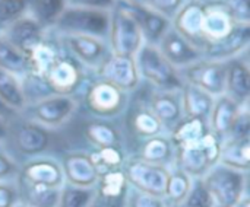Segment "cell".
I'll use <instances>...</instances> for the list:
<instances>
[{"label":"cell","mask_w":250,"mask_h":207,"mask_svg":"<svg viewBox=\"0 0 250 207\" xmlns=\"http://www.w3.org/2000/svg\"><path fill=\"white\" fill-rule=\"evenodd\" d=\"M130 4L136 15V19L139 22L145 44L158 45L163 35L171 26L170 19L164 18L163 15H160L151 9H146L145 6H142L139 3H130Z\"/></svg>","instance_id":"83f0119b"},{"label":"cell","mask_w":250,"mask_h":207,"mask_svg":"<svg viewBox=\"0 0 250 207\" xmlns=\"http://www.w3.org/2000/svg\"><path fill=\"white\" fill-rule=\"evenodd\" d=\"M129 188L123 169L108 171L100 175L95 186V196L104 200H126Z\"/></svg>","instance_id":"1f68e13d"},{"label":"cell","mask_w":250,"mask_h":207,"mask_svg":"<svg viewBox=\"0 0 250 207\" xmlns=\"http://www.w3.org/2000/svg\"><path fill=\"white\" fill-rule=\"evenodd\" d=\"M116 1H125V3H135L136 0H116Z\"/></svg>","instance_id":"681fc988"},{"label":"cell","mask_w":250,"mask_h":207,"mask_svg":"<svg viewBox=\"0 0 250 207\" xmlns=\"http://www.w3.org/2000/svg\"><path fill=\"white\" fill-rule=\"evenodd\" d=\"M226 91L224 94L230 96L240 105L249 104L250 96V69L248 60L242 56L226 61Z\"/></svg>","instance_id":"ffe728a7"},{"label":"cell","mask_w":250,"mask_h":207,"mask_svg":"<svg viewBox=\"0 0 250 207\" xmlns=\"http://www.w3.org/2000/svg\"><path fill=\"white\" fill-rule=\"evenodd\" d=\"M26 13V0H0V34Z\"/></svg>","instance_id":"f35d334b"},{"label":"cell","mask_w":250,"mask_h":207,"mask_svg":"<svg viewBox=\"0 0 250 207\" xmlns=\"http://www.w3.org/2000/svg\"><path fill=\"white\" fill-rule=\"evenodd\" d=\"M146 101L166 132H170L183 118L179 91H154Z\"/></svg>","instance_id":"d6986e66"},{"label":"cell","mask_w":250,"mask_h":207,"mask_svg":"<svg viewBox=\"0 0 250 207\" xmlns=\"http://www.w3.org/2000/svg\"><path fill=\"white\" fill-rule=\"evenodd\" d=\"M92 164L95 165L97 171L101 174L108 171L122 169L127 155L125 151V146H116V148H101V149H92L88 152Z\"/></svg>","instance_id":"d590c367"},{"label":"cell","mask_w":250,"mask_h":207,"mask_svg":"<svg viewBox=\"0 0 250 207\" xmlns=\"http://www.w3.org/2000/svg\"><path fill=\"white\" fill-rule=\"evenodd\" d=\"M242 105L233 101L230 96L226 94L215 96L214 98V105L211 110V114L208 117V127L209 132L217 136L221 142L227 139L239 113H240Z\"/></svg>","instance_id":"44dd1931"},{"label":"cell","mask_w":250,"mask_h":207,"mask_svg":"<svg viewBox=\"0 0 250 207\" xmlns=\"http://www.w3.org/2000/svg\"><path fill=\"white\" fill-rule=\"evenodd\" d=\"M82 134L92 149L123 146V134L120 129L111 121L104 118H92L83 123Z\"/></svg>","instance_id":"cb8c5ba5"},{"label":"cell","mask_w":250,"mask_h":207,"mask_svg":"<svg viewBox=\"0 0 250 207\" xmlns=\"http://www.w3.org/2000/svg\"><path fill=\"white\" fill-rule=\"evenodd\" d=\"M237 25L250 26L249 0H221Z\"/></svg>","instance_id":"b9f144b4"},{"label":"cell","mask_w":250,"mask_h":207,"mask_svg":"<svg viewBox=\"0 0 250 207\" xmlns=\"http://www.w3.org/2000/svg\"><path fill=\"white\" fill-rule=\"evenodd\" d=\"M122 169L130 188L160 197L164 196L170 172L168 167L149 164L136 156H130L126 159Z\"/></svg>","instance_id":"8fae6325"},{"label":"cell","mask_w":250,"mask_h":207,"mask_svg":"<svg viewBox=\"0 0 250 207\" xmlns=\"http://www.w3.org/2000/svg\"><path fill=\"white\" fill-rule=\"evenodd\" d=\"M41 77L51 94L73 96L83 83L85 67L63 47L62 53L47 66Z\"/></svg>","instance_id":"9c48e42d"},{"label":"cell","mask_w":250,"mask_h":207,"mask_svg":"<svg viewBox=\"0 0 250 207\" xmlns=\"http://www.w3.org/2000/svg\"><path fill=\"white\" fill-rule=\"evenodd\" d=\"M157 47L170 61V64L174 66L177 70L204 58L202 53L195 48L188 39H185L173 26L167 29Z\"/></svg>","instance_id":"e0dca14e"},{"label":"cell","mask_w":250,"mask_h":207,"mask_svg":"<svg viewBox=\"0 0 250 207\" xmlns=\"http://www.w3.org/2000/svg\"><path fill=\"white\" fill-rule=\"evenodd\" d=\"M66 6V0H26V15L44 31H48L54 26Z\"/></svg>","instance_id":"4dcf8cb0"},{"label":"cell","mask_w":250,"mask_h":207,"mask_svg":"<svg viewBox=\"0 0 250 207\" xmlns=\"http://www.w3.org/2000/svg\"><path fill=\"white\" fill-rule=\"evenodd\" d=\"M237 23L229 13L221 0H201V20L196 48L202 53L226 37H229Z\"/></svg>","instance_id":"8992f818"},{"label":"cell","mask_w":250,"mask_h":207,"mask_svg":"<svg viewBox=\"0 0 250 207\" xmlns=\"http://www.w3.org/2000/svg\"><path fill=\"white\" fill-rule=\"evenodd\" d=\"M127 94L107 80L97 77L92 80L82 95L83 108L94 118L113 120L122 115L127 108Z\"/></svg>","instance_id":"5b68a950"},{"label":"cell","mask_w":250,"mask_h":207,"mask_svg":"<svg viewBox=\"0 0 250 207\" xmlns=\"http://www.w3.org/2000/svg\"><path fill=\"white\" fill-rule=\"evenodd\" d=\"M179 96H180L183 117L201 118L208 121V117L214 105V96L189 83L182 85L179 91Z\"/></svg>","instance_id":"d4e9b609"},{"label":"cell","mask_w":250,"mask_h":207,"mask_svg":"<svg viewBox=\"0 0 250 207\" xmlns=\"http://www.w3.org/2000/svg\"><path fill=\"white\" fill-rule=\"evenodd\" d=\"M78 110V99L66 95H47L32 104H28L22 111V117L54 130L66 124Z\"/></svg>","instance_id":"30bf717a"},{"label":"cell","mask_w":250,"mask_h":207,"mask_svg":"<svg viewBox=\"0 0 250 207\" xmlns=\"http://www.w3.org/2000/svg\"><path fill=\"white\" fill-rule=\"evenodd\" d=\"M218 164L230 169L249 174L250 169V137L226 139L221 142Z\"/></svg>","instance_id":"4316f807"},{"label":"cell","mask_w":250,"mask_h":207,"mask_svg":"<svg viewBox=\"0 0 250 207\" xmlns=\"http://www.w3.org/2000/svg\"><path fill=\"white\" fill-rule=\"evenodd\" d=\"M192 178L176 167H170L168 180L164 190V202L167 207H177L188 196L192 187Z\"/></svg>","instance_id":"e575fe53"},{"label":"cell","mask_w":250,"mask_h":207,"mask_svg":"<svg viewBox=\"0 0 250 207\" xmlns=\"http://www.w3.org/2000/svg\"><path fill=\"white\" fill-rule=\"evenodd\" d=\"M126 207H167V205L160 196L129 188L126 196Z\"/></svg>","instance_id":"60d3db41"},{"label":"cell","mask_w":250,"mask_h":207,"mask_svg":"<svg viewBox=\"0 0 250 207\" xmlns=\"http://www.w3.org/2000/svg\"><path fill=\"white\" fill-rule=\"evenodd\" d=\"M0 69L22 79L29 73V60L3 34H0Z\"/></svg>","instance_id":"d6a6232c"},{"label":"cell","mask_w":250,"mask_h":207,"mask_svg":"<svg viewBox=\"0 0 250 207\" xmlns=\"http://www.w3.org/2000/svg\"><path fill=\"white\" fill-rule=\"evenodd\" d=\"M60 165L64 175V184L79 188H95L100 172L86 152H67L62 156Z\"/></svg>","instance_id":"2e32d148"},{"label":"cell","mask_w":250,"mask_h":207,"mask_svg":"<svg viewBox=\"0 0 250 207\" xmlns=\"http://www.w3.org/2000/svg\"><path fill=\"white\" fill-rule=\"evenodd\" d=\"M214 207H230V206H221V205H214Z\"/></svg>","instance_id":"f907efd6"},{"label":"cell","mask_w":250,"mask_h":207,"mask_svg":"<svg viewBox=\"0 0 250 207\" xmlns=\"http://www.w3.org/2000/svg\"><path fill=\"white\" fill-rule=\"evenodd\" d=\"M9 121L6 118L0 117V143H4L7 140V134H9Z\"/></svg>","instance_id":"7dc6e473"},{"label":"cell","mask_w":250,"mask_h":207,"mask_svg":"<svg viewBox=\"0 0 250 207\" xmlns=\"http://www.w3.org/2000/svg\"><path fill=\"white\" fill-rule=\"evenodd\" d=\"M214 200L201 178L192 181V187L185 200L177 207H214Z\"/></svg>","instance_id":"74e56055"},{"label":"cell","mask_w":250,"mask_h":207,"mask_svg":"<svg viewBox=\"0 0 250 207\" xmlns=\"http://www.w3.org/2000/svg\"><path fill=\"white\" fill-rule=\"evenodd\" d=\"M19 203L29 207H57L62 188H50L29 184L16 178Z\"/></svg>","instance_id":"f546056e"},{"label":"cell","mask_w":250,"mask_h":207,"mask_svg":"<svg viewBox=\"0 0 250 207\" xmlns=\"http://www.w3.org/2000/svg\"><path fill=\"white\" fill-rule=\"evenodd\" d=\"M174 153H176V149L170 137L163 133V134L139 142L138 153L135 156L145 162L170 168L173 167V162H174Z\"/></svg>","instance_id":"484cf974"},{"label":"cell","mask_w":250,"mask_h":207,"mask_svg":"<svg viewBox=\"0 0 250 207\" xmlns=\"http://www.w3.org/2000/svg\"><path fill=\"white\" fill-rule=\"evenodd\" d=\"M16 178L29 184L50 188H62L64 186V175L60 161L45 155L35 156L19 164V172Z\"/></svg>","instance_id":"5bb4252c"},{"label":"cell","mask_w":250,"mask_h":207,"mask_svg":"<svg viewBox=\"0 0 250 207\" xmlns=\"http://www.w3.org/2000/svg\"><path fill=\"white\" fill-rule=\"evenodd\" d=\"M19 51L29 56L31 51L45 38L47 31H44L29 15H23L9 25L1 32Z\"/></svg>","instance_id":"ac0fdd59"},{"label":"cell","mask_w":250,"mask_h":207,"mask_svg":"<svg viewBox=\"0 0 250 207\" xmlns=\"http://www.w3.org/2000/svg\"><path fill=\"white\" fill-rule=\"evenodd\" d=\"M108 28L110 10L66 6L51 29L60 35H89L105 39Z\"/></svg>","instance_id":"277c9868"},{"label":"cell","mask_w":250,"mask_h":207,"mask_svg":"<svg viewBox=\"0 0 250 207\" xmlns=\"http://www.w3.org/2000/svg\"><path fill=\"white\" fill-rule=\"evenodd\" d=\"M59 39L67 53L88 69L97 70L110 53L108 45L101 38L89 35H60Z\"/></svg>","instance_id":"9a60e30c"},{"label":"cell","mask_w":250,"mask_h":207,"mask_svg":"<svg viewBox=\"0 0 250 207\" xmlns=\"http://www.w3.org/2000/svg\"><path fill=\"white\" fill-rule=\"evenodd\" d=\"M126 126L132 137L135 136L139 142L163 134L166 132L146 102H135V105L127 113Z\"/></svg>","instance_id":"7402d4cb"},{"label":"cell","mask_w":250,"mask_h":207,"mask_svg":"<svg viewBox=\"0 0 250 207\" xmlns=\"http://www.w3.org/2000/svg\"><path fill=\"white\" fill-rule=\"evenodd\" d=\"M208 133H209V127L207 120L183 117L168 132V137L174 149H182L201 142Z\"/></svg>","instance_id":"f1b7e54d"},{"label":"cell","mask_w":250,"mask_h":207,"mask_svg":"<svg viewBox=\"0 0 250 207\" xmlns=\"http://www.w3.org/2000/svg\"><path fill=\"white\" fill-rule=\"evenodd\" d=\"M16 207H29V206H25V205H21V203H19Z\"/></svg>","instance_id":"816d5d0a"},{"label":"cell","mask_w":250,"mask_h":207,"mask_svg":"<svg viewBox=\"0 0 250 207\" xmlns=\"http://www.w3.org/2000/svg\"><path fill=\"white\" fill-rule=\"evenodd\" d=\"M226 61L201 58L179 70L183 83L193 85L211 96H220L226 91Z\"/></svg>","instance_id":"7c38bea8"},{"label":"cell","mask_w":250,"mask_h":207,"mask_svg":"<svg viewBox=\"0 0 250 207\" xmlns=\"http://www.w3.org/2000/svg\"><path fill=\"white\" fill-rule=\"evenodd\" d=\"M107 41L110 53L129 57H135L145 44L139 22L130 3L116 1L114 7L110 10Z\"/></svg>","instance_id":"6da1fadb"},{"label":"cell","mask_w":250,"mask_h":207,"mask_svg":"<svg viewBox=\"0 0 250 207\" xmlns=\"http://www.w3.org/2000/svg\"><path fill=\"white\" fill-rule=\"evenodd\" d=\"M19 205V193L16 180L0 181V207H16Z\"/></svg>","instance_id":"ee69618b"},{"label":"cell","mask_w":250,"mask_h":207,"mask_svg":"<svg viewBox=\"0 0 250 207\" xmlns=\"http://www.w3.org/2000/svg\"><path fill=\"white\" fill-rule=\"evenodd\" d=\"M135 3L142 4L146 9H151L167 19H173L183 6L185 0H136Z\"/></svg>","instance_id":"ab89813d"},{"label":"cell","mask_w":250,"mask_h":207,"mask_svg":"<svg viewBox=\"0 0 250 207\" xmlns=\"http://www.w3.org/2000/svg\"><path fill=\"white\" fill-rule=\"evenodd\" d=\"M88 207H126V200H104L95 196Z\"/></svg>","instance_id":"bcb514c9"},{"label":"cell","mask_w":250,"mask_h":207,"mask_svg":"<svg viewBox=\"0 0 250 207\" xmlns=\"http://www.w3.org/2000/svg\"><path fill=\"white\" fill-rule=\"evenodd\" d=\"M6 143L10 145L16 155L31 159L44 155L53 146V130L16 115L9 121Z\"/></svg>","instance_id":"3957f363"},{"label":"cell","mask_w":250,"mask_h":207,"mask_svg":"<svg viewBox=\"0 0 250 207\" xmlns=\"http://www.w3.org/2000/svg\"><path fill=\"white\" fill-rule=\"evenodd\" d=\"M141 79L155 91H180L183 80L179 70L170 64L157 45L144 44L135 56Z\"/></svg>","instance_id":"7a4b0ae2"},{"label":"cell","mask_w":250,"mask_h":207,"mask_svg":"<svg viewBox=\"0 0 250 207\" xmlns=\"http://www.w3.org/2000/svg\"><path fill=\"white\" fill-rule=\"evenodd\" d=\"M250 26L237 25L236 29L226 37L218 44L207 48L204 51V58L217 60V61H229L231 58L240 57L249 47Z\"/></svg>","instance_id":"603a6c76"},{"label":"cell","mask_w":250,"mask_h":207,"mask_svg":"<svg viewBox=\"0 0 250 207\" xmlns=\"http://www.w3.org/2000/svg\"><path fill=\"white\" fill-rule=\"evenodd\" d=\"M95 72L97 77L110 82L126 94L136 91L141 85V76L135 57L108 53Z\"/></svg>","instance_id":"4fadbf2b"},{"label":"cell","mask_w":250,"mask_h":207,"mask_svg":"<svg viewBox=\"0 0 250 207\" xmlns=\"http://www.w3.org/2000/svg\"><path fill=\"white\" fill-rule=\"evenodd\" d=\"M0 101L18 114L26 107L21 79L0 69Z\"/></svg>","instance_id":"836d02e7"},{"label":"cell","mask_w":250,"mask_h":207,"mask_svg":"<svg viewBox=\"0 0 250 207\" xmlns=\"http://www.w3.org/2000/svg\"><path fill=\"white\" fill-rule=\"evenodd\" d=\"M248 175L217 164L201 180L215 205L234 207L249 190Z\"/></svg>","instance_id":"ba28073f"},{"label":"cell","mask_w":250,"mask_h":207,"mask_svg":"<svg viewBox=\"0 0 250 207\" xmlns=\"http://www.w3.org/2000/svg\"><path fill=\"white\" fill-rule=\"evenodd\" d=\"M66 4L72 6V7L111 10L114 7V4H116V0H66Z\"/></svg>","instance_id":"f6af8a7d"},{"label":"cell","mask_w":250,"mask_h":207,"mask_svg":"<svg viewBox=\"0 0 250 207\" xmlns=\"http://www.w3.org/2000/svg\"><path fill=\"white\" fill-rule=\"evenodd\" d=\"M234 207H250V194L249 190L243 194V197L237 202V205Z\"/></svg>","instance_id":"c3c4849f"},{"label":"cell","mask_w":250,"mask_h":207,"mask_svg":"<svg viewBox=\"0 0 250 207\" xmlns=\"http://www.w3.org/2000/svg\"><path fill=\"white\" fill-rule=\"evenodd\" d=\"M19 172V164L12 155L0 149V181H13Z\"/></svg>","instance_id":"7bdbcfd3"},{"label":"cell","mask_w":250,"mask_h":207,"mask_svg":"<svg viewBox=\"0 0 250 207\" xmlns=\"http://www.w3.org/2000/svg\"><path fill=\"white\" fill-rule=\"evenodd\" d=\"M95 197V188H79L64 184L60 190L57 207H88Z\"/></svg>","instance_id":"8d00e7d4"},{"label":"cell","mask_w":250,"mask_h":207,"mask_svg":"<svg viewBox=\"0 0 250 207\" xmlns=\"http://www.w3.org/2000/svg\"><path fill=\"white\" fill-rule=\"evenodd\" d=\"M221 140L211 132L198 143L176 149L173 167L182 169L192 180L202 178L211 168L218 164Z\"/></svg>","instance_id":"52a82bcc"}]
</instances>
